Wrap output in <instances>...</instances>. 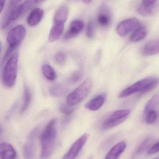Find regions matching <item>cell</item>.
Instances as JSON below:
<instances>
[{"label": "cell", "mask_w": 159, "mask_h": 159, "mask_svg": "<svg viewBox=\"0 0 159 159\" xmlns=\"http://www.w3.org/2000/svg\"><path fill=\"white\" fill-rule=\"evenodd\" d=\"M157 0H143L142 4L145 6L152 7L156 5Z\"/></svg>", "instance_id": "cell-33"}, {"label": "cell", "mask_w": 159, "mask_h": 159, "mask_svg": "<svg viewBox=\"0 0 159 159\" xmlns=\"http://www.w3.org/2000/svg\"><path fill=\"white\" fill-rule=\"evenodd\" d=\"M18 54L14 53L4 64L2 73L3 83L7 88H12L15 85L17 76Z\"/></svg>", "instance_id": "cell-2"}, {"label": "cell", "mask_w": 159, "mask_h": 159, "mask_svg": "<svg viewBox=\"0 0 159 159\" xmlns=\"http://www.w3.org/2000/svg\"><path fill=\"white\" fill-rule=\"evenodd\" d=\"M31 0H27L23 3L13 7H8V10L4 15L2 22V29H5L10 25L13 21L19 18L23 15L30 7Z\"/></svg>", "instance_id": "cell-5"}, {"label": "cell", "mask_w": 159, "mask_h": 159, "mask_svg": "<svg viewBox=\"0 0 159 159\" xmlns=\"http://www.w3.org/2000/svg\"><path fill=\"white\" fill-rule=\"evenodd\" d=\"M66 54L63 52H60L57 53L55 56V61L57 63L60 65H63L66 61Z\"/></svg>", "instance_id": "cell-31"}, {"label": "cell", "mask_w": 159, "mask_h": 159, "mask_svg": "<svg viewBox=\"0 0 159 159\" xmlns=\"http://www.w3.org/2000/svg\"><path fill=\"white\" fill-rule=\"evenodd\" d=\"M38 128H34L29 134L23 148L24 159H33L34 157L35 140L38 132Z\"/></svg>", "instance_id": "cell-9"}, {"label": "cell", "mask_w": 159, "mask_h": 159, "mask_svg": "<svg viewBox=\"0 0 159 159\" xmlns=\"http://www.w3.org/2000/svg\"><path fill=\"white\" fill-rule=\"evenodd\" d=\"M68 91V89L60 85H56L50 87L49 90L50 94L55 97L63 96Z\"/></svg>", "instance_id": "cell-23"}, {"label": "cell", "mask_w": 159, "mask_h": 159, "mask_svg": "<svg viewBox=\"0 0 159 159\" xmlns=\"http://www.w3.org/2000/svg\"><path fill=\"white\" fill-rule=\"evenodd\" d=\"M59 108L60 112L66 116H71L73 113L75 109L73 107L71 106L67 103L60 104Z\"/></svg>", "instance_id": "cell-28"}, {"label": "cell", "mask_w": 159, "mask_h": 159, "mask_svg": "<svg viewBox=\"0 0 159 159\" xmlns=\"http://www.w3.org/2000/svg\"><path fill=\"white\" fill-rule=\"evenodd\" d=\"M56 122L57 120L55 119L50 120L41 134L40 142L42 159L49 158L55 149L57 138Z\"/></svg>", "instance_id": "cell-1"}, {"label": "cell", "mask_w": 159, "mask_h": 159, "mask_svg": "<svg viewBox=\"0 0 159 159\" xmlns=\"http://www.w3.org/2000/svg\"><path fill=\"white\" fill-rule=\"evenodd\" d=\"M152 142V139L151 138H147L145 139L144 141H143V143L140 145L139 147L137 148L136 152L135 153V156L139 155L141 153L143 152V151H145L147 148L150 145Z\"/></svg>", "instance_id": "cell-26"}, {"label": "cell", "mask_w": 159, "mask_h": 159, "mask_svg": "<svg viewBox=\"0 0 159 159\" xmlns=\"http://www.w3.org/2000/svg\"><path fill=\"white\" fill-rule=\"evenodd\" d=\"M31 93L29 87L25 84L23 88V103L21 108L20 112L21 114L27 111L30 104L31 101Z\"/></svg>", "instance_id": "cell-19"}, {"label": "cell", "mask_w": 159, "mask_h": 159, "mask_svg": "<svg viewBox=\"0 0 159 159\" xmlns=\"http://www.w3.org/2000/svg\"><path fill=\"white\" fill-rule=\"evenodd\" d=\"M147 34V30L146 28L143 26H139L137 27L132 34L130 40L132 42H139L145 38Z\"/></svg>", "instance_id": "cell-21"}, {"label": "cell", "mask_w": 159, "mask_h": 159, "mask_svg": "<svg viewBox=\"0 0 159 159\" xmlns=\"http://www.w3.org/2000/svg\"><path fill=\"white\" fill-rule=\"evenodd\" d=\"M65 23L62 21L53 20V25L49 35V42H54L58 40L63 33Z\"/></svg>", "instance_id": "cell-13"}, {"label": "cell", "mask_w": 159, "mask_h": 159, "mask_svg": "<svg viewBox=\"0 0 159 159\" xmlns=\"http://www.w3.org/2000/svg\"><path fill=\"white\" fill-rule=\"evenodd\" d=\"M6 1V0H1V2H0V8H1L0 11H1V13H2Z\"/></svg>", "instance_id": "cell-35"}, {"label": "cell", "mask_w": 159, "mask_h": 159, "mask_svg": "<svg viewBox=\"0 0 159 159\" xmlns=\"http://www.w3.org/2000/svg\"><path fill=\"white\" fill-rule=\"evenodd\" d=\"M84 24L81 20H73L69 26L68 31L63 36L64 40H69L76 37L83 30Z\"/></svg>", "instance_id": "cell-11"}, {"label": "cell", "mask_w": 159, "mask_h": 159, "mask_svg": "<svg viewBox=\"0 0 159 159\" xmlns=\"http://www.w3.org/2000/svg\"><path fill=\"white\" fill-rule=\"evenodd\" d=\"M145 56H150L159 54V39L152 40L147 43L142 49Z\"/></svg>", "instance_id": "cell-15"}, {"label": "cell", "mask_w": 159, "mask_h": 159, "mask_svg": "<svg viewBox=\"0 0 159 159\" xmlns=\"http://www.w3.org/2000/svg\"><path fill=\"white\" fill-rule=\"evenodd\" d=\"M157 118L158 114L157 111L154 109H152L147 112L146 121L147 124H152L157 120Z\"/></svg>", "instance_id": "cell-29"}, {"label": "cell", "mask_w": 159, "mask_h": 159, "mask_svg": "<svg viewBox=\"0 0 159 159\" xmlns=\"http://www.w3.org/2000/svg\"><path fill=\"white\" fill-rule=\"evenodd\" d=\"M16 153L10 144L2 143L0 146V159H16Z\"/></svg>", "instance_id": "cell-16"}, {"label": "cell", "mask_w": 159, "mask_h": 159, "mask_svg": "<svg viewBox=\"0 0 159 159\" xmlns=\"http://www.w3.org/2000/svg\"><path fill=\"white\" fill-rule=\"evenodd\" d=\"M44 12L40 8H35L31 11L27 19V23L30 26H36L40 22L43 17Z\"/></svg>", "instance_id": "cell-18"}, {"label": "cell", "mask_w": 159, "mask_h": 159, "mask_svg": "<svg viewBox=\"0 0 159 159\" xmlns=\"http://www.w3.org/2000/svg\"><path fill=\"white\" fill-rule=\"evenodd\" d=\"M127 147L125 142H121L114 146L108 152L105 159H118L120 155L124 152Z\"/></svg>", "instance_id": "cell-17"}, {"label": "cell", "mask_w": 159, "mask_h": 159, "mask_svg": "<svg viewBox=\"0 0 159 159\" xmlns=\"http://www.w3.org/2000/svg\"><path fill=\"white\" fill-rule=\"evenodd\" d=\"M157 8V5L152 7H147L141 4L138 7L137 11L140 15L144 16H151L155 13Z\"/></svg>", "instance_id": "cell-24"}, {"label": "cell", "mask_w": 159, "mask_h": 159, "mask_svg": "<svg viewBox=\"0 0 159 159\" xmlns=\"http://www.w3.org/2000/svg\"><path fill=\"white\" fill-rule=\"evenodd\" d=\"M44 0H34V2L35 4H39L42 3V2H44Z\"/></svg>", "instance_id": "cell-36"}, {"label": "cell", "mask_w": 159, "mask_h": 159, "mask_svg": "<svg viewBox=\"0 0 159 159\" xmlns=\"http://www.w3.org/2000/svg\"><path fill=\"white\" fill-rule=\"evenodd\" d=\"M159 152V141L152 146L147 152L148 155H153Z\"/></svg>", "instance_id": "cell-32"}, {"label": "cell", "mask_w": 159, "mask_h": 159, "mask_svg": "<svg viewBox=\"0 0 159 159\" xmlns=\"http://www.w3.org/2000/svg\"><path fill=\"white\" fill-rule=\"evenodd\" d=\"M159 83V79L155 77H149L137 81L122 91L119 97L120 98L128 97L136 93H144L153 90Z\"/></svg>", "instance_id": "cell-3"}, {"label": "cell", "mask_w": 159, "mask_h": 159, "mask_svg": "<svg viewBox=\"0 0 159 159\" xmlns=\"http://www.w3.org/2000/svg\"><path fill=\"white\" fill-rule=\"evenodd\" d=\"M106 99V95L102 93L93 97L85 104L86 108L90 111L99 110L103 105Z\"/></svg>", "instance_id": "cell-14"}, {"label": "cell", "mask_w": 159, "mask_h": 159, "mask_svg": "<svg viewBox=\"0 0 159 159\" xmlns=\"http://www.w3.org/2000/svg\"><path fill=\"white\" fill-rule=\"evenodd\" d=\"M97 20L100 26L105 28L111 24L112 20L111 11L108 7L103 5L100 7L97 16Z\"/></svg>", "instance_id": "cell-12"}, {"label": "cell", "mask_w": 159, "mask_h": 159, "mask_svg": "<svg viewBox=\"0 0 159 159\" xmlns=\"http://www.w3.org/2000/svg\"><path fill=\"white\" fill-rule=\"evenodd\" d=\"M159 106V94L154 95L146 104L145 107V112L147 113L150 110Z\"/></svg>", "instance_id": "cell-25"}, {"label": "cell", "mask_w": 159, "mask_h": 159, "mask_svg": "<svg viewBox=\"0 0 159 159\" xmlns=\"http://www.w3.org/2000/svg\"><path fill=\"white\" fill-rule=\"evenodd\" d=\"M69 15V9L65 5L61 6L56 11L54 15L53 20L60 21L65 23L68 19Z\"/></svg>", "instance_id": "cell-20"}, {"label": "cell", "mask_w": 159, "mask_h": 159, "mask_svg": "<svg viewBox=\"0 0 159 159\" xmlns=\"http://www.w3.org/2000/svg\"><path fill=\"white\" fill-rule=\"evenodd\" d=\"M91 87V80L90 78L85 80L78 87L68 94L66 98V103L72 107L77 105L87 96Z\"/></svg>", "instance_id": "cell-4"}, {"label": "cell", "mask_w": 159, "mask_h": 159, "mask_svg": "<svg viewBox=\"0 0 159 159\" xmlns=\"http://www.w3.org/2000/svg\"><path fill=\"white\" fill-rule=\"evenodd\" d=\"M83 76V72L80 70H76L73 73L68 79V81L72 84H75L80 81Z\"/></svg>", "instance_id": "cell-27"}, {"label": "cell", "mask_w": 159, "mask_h": 159, "mask_svg": "<svg viewBox=\"0 0 159 159\" xmlns=\"http://www.w3.org/2000/svg\"><path fill=\"white\" fill-rule=\"evenodd\" d=\"M26 33V29L23 25H17L13 28L7 36L8 48L14 50L16 49L25 38Z\"/></svg>", "instance_id": "cell-6"}, {"label": "cell", "mask_w": 159, "mask_h": 159, "mask_svg": "<svg viewBox=\"0 0 159 159\" xmlns=\"http://www.w3.org/2000/svg\"><path fill=\"white\" fill-rule=\"evenodd\" d=\"M88 138V134H83L73 144L69 151L62 159H76L86 144Z\"/></svg>", "instance_id": "cell-10"}, {"label": "cell", "mask_w": 159, "mask_h": 159, "mask_svg": "<svg viewBox=\"0 0 159 159\" xmlns=\"http://www.w3.org/2000/svg\"><path fill=\"white\" fill-rule=\"evenodd\" d=\"M22 0H11L9 3V7H13L18 5Z\"/></svg>", "instance_id": "cell-34"}, {"label": "cell", "mask_w": 159, "mask_h": 159, "mask_svg": "<svg viewBox=\"0 0 159 159\" xmlns=\"http://www.w3.org/2000/svg\"><path fill=\"white\" fill-rule=\"evenodd\" d=\"M139 20L135 18L128 19L121 21L118 25L116 31L118 34L121 36H124L134 30L140 26Z\"/></svg>", "instance_id": "cell-8"}, {"label": "cell", "mask_w": 159, "mask_h": 159, "mask_svg": "<svg viewBox=\"0 0 159 159\" xmlns=\"http://www.w3.org/2000/svg\"><path fill=\"white\" fill-rule=\"evenodd\" d=\"M42 72L44 77L49 80H54L57 74L53 68L48 63H44L42 66Z\"/></svg>", "instance_id": "cell-22"}, {"label": "cell", "mask_w": 159, "mask_h": 159, "mask_svg": "<svg viewBox=\"0 0 159 159\" xmlns=\"http://www.w3.org/2000/svg\"><path fill=\"white\" fill-rule=\"evenodd\" d=\"M86 35L89 39H93L95 35V28L94 23L90 21L87 24L86 30Z\"/></svg>", "instance_id": "cell-30"}, {"label": "cell", "mask_w": 159, "mask_h": 159, "mask_svg": "<svg viewBox=\"0 0 159 159\" xmlns=\"http://www.w3.org/2000/svg\"><path fill=\"white\" fill-rule=\"evenodd\" d=\"M92 0H83V1H84V2L86 4H89L92 1Z\"/></svg>", "instance_id": "cell-37"}, {"label": "cell", "mask_w": 159, "mask_h": 159, "mask_svg": "<svg viewBox=\"0 0 159 159\" xmlns=\"http://www.w3.org/2000/svg\"><path fill=\"white\" fill-rule=\"evenodd\" d=\"M130 112V110H119L115 111L103 122L102 129H109L120 125L127 120Z\"/></svg>", "instance_id": "cell-7"}, {"label": "cell", "mask_w": 159, "mask_h": 159, "mask_svg": "<svg viewBox=\"0 0 159 159\" xmlns=\"http://www.w3.org/2000/svg\"><path fill=\"white\" fill-rule=\"evenodd\" d=\"M153 159H159V157H157Z\"/></svg>", "instance_id": "cell-38"}]
</instances>
